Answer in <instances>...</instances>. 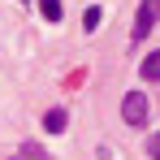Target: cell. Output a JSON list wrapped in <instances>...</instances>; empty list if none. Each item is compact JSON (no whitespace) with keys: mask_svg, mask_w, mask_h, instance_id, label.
I'll return each mask as SVG.
<instances>
[{"mask_svg":"<svg viewBox=\"0 0 160 160\" xmlns=\"http://www.w3.org/2000/svg\"><path fill=\"white\" fill-rule=\"evenodd\" d=\"M160 22V0H143L138 4V13H134V30H130V43H143L147 35H152V26Z\"/></svg>","mask_w":160,"mask_h":160,"instance_id":"6da1fadb","label":"cell"},{"mask_svg":"<svg viewBox=\"0 0 160 160\" xmlns=\"http://www.w3.org/2000/svg\"><path fill=\"white\" fill-rule=\"evenodd\" d=\"M13 160H22V156H13Z\"/></svg>","mask_w":160,"mask_h":160,"instance_id":"9c48e42d","label":"cell"},{"mask_svg":"<svg viewBox=\"0 0 160 160\" xmlns=\"http://www.w3.org/2000/svg\"><path fill=\"white\" fill-rule=\"evenodd\" d=\"M147 156L160 160V134H152V138H147Z\"/></svg>","mask_w":160,"mask_h":160,"instance_id":"ba28073f","label":"cell"},{"mask_svg":"<svg viewBox=\"0 0 160 160\" xmlns=\"http://www.w3.org/2000/svg\"><path fill=\"white\" fill-rule=\"evenodd\" d=\"M82 26H87V30H95V26H100V4H91V9L82 13Z\"/></svg>","mask_w":160,"mask_h":160,"instance_id":"8992f818","label":"cell"},{"mask_svg":"<svg viewBox=\"0 0 160 160\" xmlns=\"http://www.w3.org/2000/svg\"><path fill=\"white\" fill-rule=\"evenodd\" d=\"M22 156H35V160H48V152H43L39 143H30V138H26V143H22Z\"/></svg>","mask_w":160,"mask_h":160,"instance_id":"52a82bcc","label":"cell"},{"mask_svg":"<svg viewBox=\"0 0 160 160\" xmlns=\"http://www.w3.org/2000/svg\"><path fill=\"white\" fill-rule=\"evenodd\" d=\"M121 121L126 126H147V95L143 91H130L121 100Z\"/></svg>","mask_w":160,"mask_h":160,"instance_id":"7a4b0ae2","label":"cell"},{"mask_svg":"<svg viewBox=\"0 0 160 160\" xmlns=\"http://www.w3.org/2000/svg\"><path fill=\"white\" fill-rule=\"evenodd\" d=\"M65 126H69V112H65V108H48V112H43V130L48 134H61Z\"/></svg>","mask_w":160,"mask_h":160,"instance_id":"3957f363","label":"cell"},{"mask_svg":"<svg viewBox=\"0 0 160 160\" xmlns=\"http://www.w3.org/2000/svg\"><path fill=\"white\" fill-rule=\"evenodd\" d=\"M138 74L147 82H160V52H147L143 56V65H138Z\"/></svg>","mask_w":160,"mask_h":160,"instance_id":"277c9868","label":"cell"},{"mask_svg":"<svg viewBox=\"0 0 160 160\" xmlns=\"http://www.w3.org/2000/svg\"><path fill=\"white\" fill-rule=\"evenodd\" d=\"M39 13H43L48 22H61V18H65V4H61V0H39Z\"/></svg>","mask_w":160,"mask_h":160,"instance_id":"5b68a950","label":"cell"}]
</instances>
